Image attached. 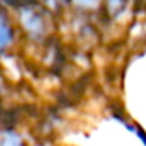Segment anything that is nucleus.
<instances>
[{
	"label": "nucleus",
	"mask_w": 146,
	"mask_h": 146,
	"mask_svg": "<svg viewBox=\"0 0 146 146\" xmlns=\"http://www.w3.org/2000/svg\"><path fill=\"white\" fill-rule=\"evenodd\" d=\"M22 140L13 132H5L0 137V146H21Z\"/></svg>",
	"instance_id": "f257e3e1"
},
{
	"label": "nucleus",
	"mask_w": 146,
	"mask_h": 146,
	"mask_svg": "<svg viewBox=\"0 0 146 146\" xmlns=\"http://www.w3.org/2000/svg\"><path fill=\"white\" fill-rule=\"evenodd\" d=\"M126 127H127V129L130 130V132H135L137 135H138V138H140V140H141V141H143V145L146 146V133H145V130H143L141 127L135 126V124H133V126H130V124H126Z\"/></svg>",
	"instance_id": "f03ea898"
}]
</instances>
